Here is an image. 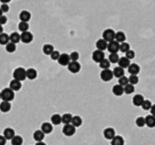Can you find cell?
<instances>
[{"instance_id": "1", "label": "cell", "mask_w": 155, "mask_h": 145, "mask_svg": "<svg viewBox=\"0 0 155 145\" xmlns=\"http://www.w3.org/2000/svg\"><path fill=\"white\" fill-rule=\"evenodd\" d=\"M13 77L19 82L25 81L27 79V70L23 67H17L13 72Z\"/></svg>"}, {"instance_id": "2", "label": "cell", "mask_w": 155, "mask_h": 145, "mask_svg": "<svg viewBox=\"0 0 155 145\" xmlns=\"http://www.w3.org/2000/svg\"><path fill=\"white\" fill-rule=\"evenodd\" d=\"M1 99L5 102H11L15 99V92L10 88H4L1 91Z\"/></svg>"}, {"instance_id": "3", "label": "cell", "mask_w": 155, "mask_h": 145, "mask_svg": "<svg viewBox=\"0 0 155 145\" xmlns=\"http://www.w3.org/2000/svg\"><path fill=\"white\" fill-rule=\"evenodd\" d=\"M115 33L114 29L111 28H107L103 32V39H104L107 43L112 42L114 40H115Z\"/></svg>"}, {"instance_id": "4", "label": "cell", "mask_w": 155, "mask_h": 145, "mask_svg": "<svg viewBox=\"0 0 155 145\" xmlns=\"http://www.w3.org/2000/svg\"><path fill=\"white\" fill-rule=\"evenodd\" d=\"M100 77L103 82H109L113 79L114 77V74H113V71L110 70V69H104L101 72L100 74Z\"/></svg>"}, {"instance_id": "5", "label": "cell", "mask_w": 155, "mask_h": 145, "mask_svg": "<svg viewBox=\"0 0 155 145\" xmlns=\"http://www.w3.org/2000/svg\"><path fill=\"white\" fill-rule=\"evenodd\" d=\"M63 133L65 135V136H67V137H71L73 135H75V132H76V128L72 125L71 124H65L63 127V130H62Z\"/></svg>"}, {"instance_id": "6", "label": "cell", "mask_w": 155, "mask_h": 145, "mask_svg": "<svg viewBox=\"0 0 155 145\" xmlns=\"http://www.w3.org/2000/svg\"><path fill=\"white\" fill-rule=\"evenodd\" d=\"M107 50L111 54L117 53L118 51H120V44L118 42H116L115 40H114L112 42H109L108 45H107Z\"/></svg>"}, {"instance_id": "7", "label": "cell", "mask_w": 155, "mask_h": 145, "mask_svg": "<svg viewBox=\"0 0 155 145\" xmlns=\"http://www.w3.org/2000/svg\"><path fill=\"white\" fill-rule=\"evenodd\" d=\"M20 39L24 44H29V43H31L33 41L34 36H33V34L31 32L26 31V32H23L20 35Z\"/></svg>"}, {"instance_id": "8", "label": "cell", "mask_w": 155, "mask_h": 145, "mask_svg": "<svg viewBox=\"0 0 155 145\" xmlns=\"http://www.w3.org/2000/svg\"><path fill=\"white\" fill-rule=\"evenodd\" d=\"M67 68H68V71L72 74H77V72H80L81 70V64L76 61V62H73L71 61L69 63V64L67 65Z\"/></svg>"}, {"instance_id": "9", "label": "cell", "mask_w": 155, "mask_h": 145, "mask_svg": "<svg viewBox=\"0 0 155 145\" xmlns=\"http://www.w3.org/2000/svg\"><path fill=\"white\" fill-rule=\"evenodd\" d=\"M58 64L62 66H67L69 63L71 62L70 55L68 54H61L58 58Z\"/></svg>"}, {"instance_id": "10", "label": "cell", "mask_w": 155, "mask_h": 145, "mask_svg": "<svg viewBox=\"0 0 155 145\" xmlns=\"http://www.w3.org/2000/svg\"><path fill=\"white\" fill-rule=\"evenodd\" d=\"M92 58L95 63H100L101 61H103L105 58V55L103 53V51H100V50H95L93 52L92 55Z\"/></svg>"}, {"instance_id": "11", "label": "cell", "mask_w": 155, "mask_h": 145, "mask_svg": "<svg viewBox=\"0 0 155 145\" xmlns=\"http://www.w3.org/2000/svg\"><path fill=\"white\" fill-rule=\"evenodd\" d=\"M115 131L114 128H111V127H108L106 128L104 131H103V136L105 139L107 140H113L114 137H115Z\"/></svg>"}, {"instance_id": "12", "label": "cell", "mask_w": 155, "mask_h": 145, "mask_svg": "<svg viewBox=\"0 0 155 145\" xmlns=\"http://www.w3.org/2000/svg\"><path fill=\"white\" fill-rule=\"evenodd\" d=\"M143 102H144V97L142 94H136L134 96V98H132V104H134V106H137V107L142 106Z\"/></svg>"}, {"instance_id": "13", "label": "cell", "mask_w": 155, "mask_h": 145, "mask_svg": "<svg viewBox=\"0 0 155 145\" xmlns=\"http://www.w3.org/2000/svg\"><path fill=\"white\" fill-rule=\"evenodd\" d=\"M128 72L131 75H137L140 72V66L137 64H131L128 67Z\"/></svg>"}, {"instance_id": "14", "label": "cell", "mask_w": 155, "mask_h": 145, "mask_svg": "<svg viewBox=\"0 0 155 145\" xmlns=\"http://www.w3.org/2000/svg\"><path fill=\"white\" fill-rule=\"evenodd\" d=\"M19 19L21 22H28L31 19V13L27 10L21 11L19 14Z\"/></svg>"}, {"instance_id": "15", "label": "cell", "mask_w": 155, "mask_h": 145, "mask_svg": "<svg viewBox=\"0 0 155 145\" xmlns=\"http://www.w3.org/2000/svg\"><path fill=\"white\" fill-rule=\"evenodd\" d=\"M41 131L45 134H49L53 132V125L50 123H44L41 125Z\"/></svg>"}, {"instance_id": "16", "label": "cell", "mask_w": 155, "mask_h": 145, "mask_svg": "<svg viewBox=\"0 0 155 145\" xmlns=\"http://www.w3.org/2000/svg\"><path fill=\"white\" fill-rule=\"evenodd\" d=\"M21 87H22L21 82H19V81H17V80H15V79H13V80L10 82V84H9V88H10L12 91H14V92L19 91V90L21 89Z\"/></svg>"}, {"instance_id": "17", "label": "cell", "mask_w": 155, "mask_h": 145, "mask_svg": "<svg viewBox=\"0 0 155 145\" xmlns=\"http://www.w3.org/2000/svg\"><path fill=\"white\" fill-rule=\"evenodd\" d=\"M95 45H96L97 50H100V51H104L105 49H107L108 43H107V42H106L104 39L101 38V39H99V40L96 42Z\"/></svg>"}, {"instance_id": "18", "label": "cell", "mask_w": 155, "mask_h": 145, "mask_svg": "<svg viewBox=\"0 0 155 145\" xmlns=\"http://www.w3.org/2000/svg\"><path fill=\"white\" fill-rule=\"evenodd\" d=\"M145 125L149 128H154L155 127V117L153 115H147L145 117Z\"/></svg>"}, {"instance_id": "19", "label": "cell", "mask_w": 155, "mask_h": 145, "mask_svg": "<svg viewBox=\"0 0 155 145\" xmlns=\"http://www.w3.org/2000/svg\"><path fill=\"white\" fill-rule=\"evenodd\" d=\"M113 74H114V76L116 77V78H121L123 76H124V69L120 67V66H117V67H114V70H113Z\"/></svg>"}, {"instance_id": "20", "label": "cell", "mask_w": 155, "mask_h": 145, "mask_svg": "<svg viewBox=\"0 0 155 145\" xmlns=\"http://www.w3.org/2000/svg\"><path fill=\"white\" fill-rule=\"evenodd\" d=\"M118 64L120 67L125 69V68H128L129 65L131 64V60H129L128 58H126L125 56H123V57H120L119 59V62H118Z\"/></svg>"}, {"instance_id": "21", "label": "cell", "mask_w": 155, "mask_h": 145, "mask_svg": "<svg viewBox=\"0 0 155 145\" xmlns=\"http://www.w3.org/2000/svg\"><path fill=\"white\" fill-rule=\"evenodd\" d=\"M113 93L116 96H122L123 93H124V89H123V86L120 85L119 84H115L114 87H113Z\"/></svg>"}, {"instance_id": "22", "label": "cell", "mask_w": 155, "mask_h": 145, "mask_svg": "<svg viewBox=\"0 0 155 145\" xmlns=\"http://www.w3.org/2000/svg\"><path fill=\"white\" fill-rule=\"evenodd\" d=\"M3 133H4L3 136H4L7 140H12L13 137L15 136V131H14V129H12V128H10V127L6 128V129L4 130Z\"/></svg>"}, {"instance_id": "23", "label": "cell", "mask_w": 155, "mask_h": 145, "mask_svg": "<svg viewBox=\"0 0 155 145\" xmlns=\"http://www.w3.org/2000/svg\"><path fill=\"white\" fill-rule=\"evenodd\" d=\"M45 135L46 134L44 133L41 130H36L34 132V134H33V138L35 141V142H37V141H43L44 138H45Z\"/></svg>"}, {"instance_id": "24", "label": "cell", "mask_w": 155, "mask_h": 145, "mask_svg": "<svg viewBox=\"0 0 155 145\" xmlns=\"http://www.w3.org/2000/svg\"><path fill=\"white\" fill-rule=\"evenodd\" d=\"M37 77V72L34 68H28L27 70V78L29 80H35Z\"/></svg>"}, {"instance_id": "25", "label": "cell", "mask_w": 155, "mask_h": 145, "mask_svg": "<svg viewBox=\"0 0 155 145\" xmlns=\"http://www.w3.org/2000/svg\"><path fill=\"white\" fill-rule=\"evenodd\" d=\"M11 104L9 102H5L2 101L0 103V111L2 112H8L11 110Z\"/></svg>"}, {"instance_id": "26", "label": "cell", "mask_w": 155, "mask_h": 145, "mask_svg": "<svg viewBox=\"0 0 155 145\" xmlns=\"http://www.w3.org/2000/svg\"><path fill=\"white\" fill-rule=\"evenodd\" d=\"M54 51H55V47H54V45H52L50 44H46L43 46V52L46 55H50Z\"/></svg>"}, {"instance_id": "27", "label": "cell", "mask_w": 155, "mask_h": 145, "mask_svg": "<svg viewBox=\"0 0 155 145\" xmlns=\"http://www.w3.org/2000/svg\"><path fill=\"white\" fill-rule=\"evenodd\" d=\"M51 123L54 125H59L62 124V116L58 113H55L51 116Z\"/></svg>"}, {"instance_id": "28", "label": "cell", "mask_w": 155, "mask_h": 145, "mask_svg": "<svg viewBox=\"0 0 155 145\" xmlns=\"http://www.w3.org/2000/svg\"><path fill=\"white\" fill-rule=\"evenodd\" d=\"M9 41L13 44H17L21 41L20 35L17 32H13L9 35Z\"/></svg>"}, {"instance_id": "29", "label": "cell", "mask_w": 155, "mask_h": 145, "mask_svg": "<svg viewBox=\"0 0 155 145\" xmlns=\"http://www.w3.org/2000/svg\"><path fill=\"white\" fill-rule=\"evenodd\" d=\"M73 116L71 113H64L62 115V124H70L72 123Z\"/></svg>"}, {"instance_id": "30", "label": "cell", "mask_w": 155, "mask_h": 145, "mask_svg": "<svg viewBox=\"0 0 155 145\" xmlns=\"http://www.w3.org/2000/svg\"><path fill=\"white\" fill-rule=\"evenodd\" d=\"M111 145H124V140L120 135H115V137L111 141Z\"/></svg>"}, {"instance_id": "31", "label": "cell", "mask_w": 155, "mask_h": 145, "mask_svg": "<svg viewBox=\"0 0 155 145\" xmlns=\"http://www.w3.org/2000/svg\"><path fill=\"white\" fill-rule=\"evenodd\" d=\"M83 124V120L80 116L78 115H75V116H73V119H72V123L71 124L74 125L75 128L76 127H80Z\"/></svg>"}, {"instance_id": "32", "label": "cell", "mask_w": 155, "mask_h": 145, "mask_svg": "<svg viewBox=\"0 0 155 145\" xmlns=\"http://www.w3.org/2000/svg\"><path fill=\"white\" fill-rule=\"evenodd\" d=\"M126 39V36L123 31H118L115 33V41L120 43H123Z\"/></svg>"}, {"instance_id": "33", "label": "cell", "mask_w": 155, "mask_h": 145, "mask_svg": "<svg viewBox=\"0 0 155 145\" xmlns=\"http://www.w3.org/2000/svg\"><path fill=\"white\" fill-rule=\"evenodd\" d=\"M11 144L12 145H22L23 144V138L20 135H15L13 139L11 140Z\"/></svg>"}, {"instance_id": "34", "label": "cell", "mask_w": 155, "mask_h": 145, "mask_svg": "<svg viewBox=\"0 0 155 145\" xmlns=\"http://www.w3.org/2000/svg\"><path fill=\"white\" fill-rule=\"evenodd\" d=\"M9 43V36L6 33L0 34V44L6 45Z\"/></svg>"}, {"instance_id": "35", "label": "cell", "mask_w": 155, "mask_h": 145, "mask_svg": "<svg viewBox=\"0 0 155 145\" xmlns=\"http://www.w3.org/2000/svg\"><path fill=\"white\" fill-rule=\"evenodd\" d=\"M119 55L117 53H114V54H110L109 57H108V60L111 64H117L119 62Z\"/></svg>"}, {"instance_id": "36", "label": "cell", "mask_w": 155, "mask_h": 145, "mask_svg": "<svg viewBox=\"0 0 155 145\" xmlns=\"http://www.w3.org/2000/svg\"><path fill=\"white\" fill-rule=\"evenodd\" d=\"M18 29L23 33V32H26V31H28L29 29V25L27 22H20L18 24Z\"/></svg>"}, {"instance_id": "37", "label": "cell", "mask_w": 155, "mask_h": 145, "mask_svg": "<svg viewBox=\"0 0 155 145\" xmlns=\"http://www.w3.org/2000/svg\"><path fill=\"white\" fill-rule=\"evenodd\" d=\"M6 50L8 53H14L16 50V44H13V43L9 42L7 44H6Z\"/></svg>"}, {"instance_id": "38", "label": "cell", "mask_w": 155, "mask_h": 145, "mask_svg": "<svg viewBox=\"0 0 155 145\" xmlns=\"http://www.w3.org/2000/svg\"><path fill=\"white\" fill-rule=\"evenodd\" d=\"M124 89V93L126 94H131L132 92H134V85H132L131 84H128L127 85H125L123 87Z\"/></svg>"}, {"instance_id": "39", "label": "cell", "mask_w": 155, "mask_h": 145, "mask_svg": "<svg viewBox=\"0 0 155 145\" xmlns=\"http://www.w3.org/2000/svg\"><path fill=\"white\" fill-rule=\"evenodd\" d=\"M110 65H111V63L109 62L108 59H105V58H104L103 61H101V62L99 63V66H100L103 70H104V69H109Z\"/></svg>"}, {"instance_id": "40", "label": "cell", "mask_w": 155, "mask_h": 145, "mask_svg": "<svg viewBox=\"0 0 155 145\" xmlns=\"http://www.w3.org/2000/svg\"><path fill=\"white\" fill-rule=\"evenodd\" d=\"M131 49L130 48V44L126 42H123V43H121L120 44V51L123 52V53H126L127 51H129Z\"/></svg>"}, {"instance_id": "41", "label": "cell", "mask_w": 155, "mask_h": 145, "mask_svg": "<svg viewBox=\"0 0 155 145\" xmlns=\"http://www.w3.org/2000/svg\"><path fill=\"white\" fill-rule=\"evenodd\" d=\"M135 124H136V125L138 126V127H140V128H142L143 126H145V118H143V117H138L137 119H136V121H135Z\"/></svg>"}, {"instance_id": "42", "label": "cell", "mask_w": 155, "mask_h": 145, "mask_svg": "<svg viewBox=\"0 0 155 145\" xmlns=\"http://www.w3.org/2000/svg\"><path fill=\"white\" fill-rule=\"evenodd\" d=\"M129 80V84H132V85H135L139 83V77L137 75H130V77L128 78Z\"/></svg>"}, {"instance_id": "43", "label": "cell", "mask_w": 155, "mask_h": 145, "mask_svg": "<svg viewBox=\"0 0 155 145\" xmlns=\"http://www.w3.org/2000/svg\"><path fill=\"white\" fill-rule=\"evenodd\" d=\"M151 106H152L151 102V101H149V100H144L143 104H142V109H143V110H145V111H149V110H151Z\"/></svg>"}, {"instance_id": "44", "label": "cell", "mask_w": 155, "mask_h": 145, "mask_svg": "<svg viewBox=\"0 0 155 145\" xmlns=\"http://www.w3.org/2000/svg\"><path fill=\"white\" fill-rule=\"evenodd\" d=\"M118 82H119V84L122 85V86H123V87L129 84V80H128V78L126 76H123V77L119 78V81Z\"/></svg>"}, {"instance_id": "45", "label": "cell", "mask_w": 155, "mask_h": 145, "mask_svg": "<svg viewBox=\"0 0 155 145\" xmlns=\"http://www.w3.org/2000/svg\"><path fill=\"white\" fill-rule=\"evenodd\" d=\"M125 57L126 58H128L129 60H131V59H134V57H135V53H134V51H132V50H129V51H127L126 53H125Z\"/></svg>"}, {"instance_id": "46", "label": "cell", "mask_w": 155, "mask_h": 145, "mask_svg": "<svg viewBox=\"0 0 155 145\" xmlns=\"http://www.w3.org/2000/svg\"><path fill=\"white\" fill-rule=\"evenodd\" d=\"M70 59H71V61H73V62H76L78 59H79V54L77 53V52H72L70 55Z\"/></svg>"}, {"instance_id": "47", "label": "cell", "mask_w": 155, "mask_h": 145, "mask_svg": "<svg viewBox=\"0 0 155 145\" xmlns=\"http://www.w3.org/2000/svg\"><path fill=\"white\" fill-rule=\"evenodd\" d=\"M60 53H59V51H54L51 55H50V56H51V58L53 59V60H58V58H59V56H60Z\"/></svg>"}, {"instance_id": "48", "label": "cell", "mask_w": 155, "mask_h": 145, "mask_svg": "<svg viewBox=\"0 0 155 145\" xmlns=\"http://www.w3.org/2000/svg\"><path fill=\"white\" fill-rule=\"evenodd\" d=\"M0 9L2 10L3 13H7L9 11V7L7 4H2L1 7H0Z\"/></svg>"}, {"instance_id": "49", "label": "cell", "mask_w": 155, "mask_h": 145, "mask_svg": "<svg viewBox=\"0 0 155 145\" xmlns=\"http://www.w3.org/2000/svg\"><path fill=\"white\" fill-rule=\"evenodd\" d=\"M7 22V17L6 16L3 15L2 16H0V25L3 26V25H5Z\"/></svg>"}, {"instance_id": "50", "label": "cell", "mask_w": 155, "mask_h": 145, "mask_svg": "<svg viewBox=\"0 0 155 145\" xmlns=\"http://www.w3.org/2000/svg\"><path fill=\"white\" fill-rule=\"evenodd\" d=\"M6 143H7V139L3 135H0V145H6Z\"/></svg>"}, {"instance_id": "51", "label": "cell", "mask_w": 155, "mask_h": 145, "mask_svg": "<svg viewBox=\"0 0 155 145\" xmlns=\"http://www.w3.org/2000/svg\"><path fill=\"white\" fill-rule=\"evenodd\" d=\"M151 115H153L154 117H155V104H153L152 106H151Z\"/></svg>"}, {"instance_id": "52", "label": "cell", "mask_w": 155, "mask_h": 145, "mask_svg": "<svg viewBox=\"0 0 155 145\" xmlns=\"http://www.w3.org/2000/svg\"><path fill=\"white\" fill-rule=\"evenodd\" d=\"M10 1L11 0H0V2H1L2 4H8Z\"/></svg>"}, {"instance_id": "53", "label": "cell", "mask_w": 155, "mask_h": 145, "mask_svg": "<svg viewBox=\"0 0 155 145\" xmlns=\"http://www.w3.org/2000/svg\"><path fill=\"white\" fill-rule=\"evenodd\" d=\"M35 145H46V143H45L44 141H37L35 143Z\"/></svg>"}, {"instance_id": "54", "label": "cell", "mask_w": 155, "mask_h": 145, "mask_svg": "<svg viewBox=\"0 0 155 145\" xmlns=\"http://www.w3.org/2000/svg\"><path fill=\"white\" fill-rule=\"evenodd\" d=\"M3 31H4V28H3V26H1V25H0V34H2V33H4Z\"/></svg>"}, {"instance_id": "55", "label": "cell", "mask_w": 155, "mask_h": 145, "mask_svg": "<svg viewBox=\"0 0 155 145\" xmlns=\"http://www.w3.org/2000/svg\"><path fill=\"white\" fill-rule=\"evenodd\" d=\"M3 14H4V13L2 12V10H1V9H0V16H3Z\"/></svg>"}, {"instance_id": "56", "label": "cell", "mask_w": 155, "mask_h": 145, "mask_svg": "<svg viewBox=\"0 0 155 145\" xmlns=\"http://www.w3.org/2000/svg\"><path fill=\"white\" fill-rule=\"evenodd\" d=\"M0 99H1V92H0Z\"/></svg>"}]
</instances>
